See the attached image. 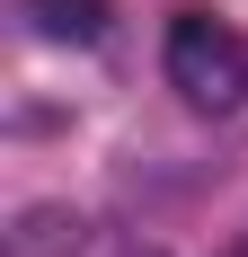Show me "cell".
<instances>
[{
  "mask_svg": "<svg viewBox=\"0 0 248 257\" xmlns=\"http://www.w3.org/2000/svg\"><path fill=\"white\" fill-rule=\"evenodd\" d=\"M27 18L45 27L53 45H98L106 18H115V0H27Z\"/></svg>",
  "mask_w": 248,
  "mask_h": 257,
  "instance_id": "7a4b0ae2",
  "label": "cell"
},
{
  "mask_svg": "<svg viewBox=\"0 0 248 257\" xmlns=\"http://www.w3.org/2000/svg\"><path fill=\"white\" fill-rule=\"evenodd\" d=\"M124 257H160V248H124Z\"/></svg>",
  "mask_w": 248,
  "mask_h": 257,
  "instance_id": "277c9868",
  "label": "cell"
},
{
  "mask_svg": "<svg viewBox=\"0 0 248 257\" xmlns=\"http://www.w3.org/2000/svg\"><path fill=\"white\" fill-rule=\"evenodd\" d=\"M169 89L195 115H230L248 98V36L222 27L213 9H177L169 18Z\"/></svg>",
  "mask_w": 248,
  "mask_h": 257,
  "instance_id": "6da1fadb",
  "label": "cell"
},
{
  "mask_svg": "<svg viewBox=\"0 0 248 257\" xmlns=\"http://www.w3.org/2000/svg\"><path fill=\"white\" fill-rule=\"evenodd\" d=\"M80 248V213H62V204H36L9 231V257H71Z\"/></svg>",
  "mask_w": 248,
  "mask_h": 257,
  "instance_id": "3957f363",
  "label": "cell"
}]
</instances>
